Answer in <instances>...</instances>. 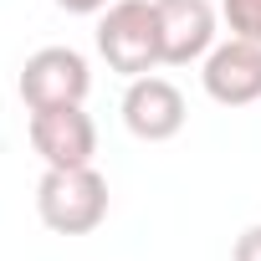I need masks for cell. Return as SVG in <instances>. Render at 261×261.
Returning <instances> with one entry per match:
<instances>
[{"label": "cell", "instance_id": "6da1fadb", "mask_svg": "<svg viewBox=\"0 0 261 261\" xmlns=\"http://www.w3.org/2000/svg\"><path fill=\"white\" fill-rule=\"evenodd\" d=\"M97 51L118 77H149L164 67V41H159V11L154 0H113L97 16Z\"/></svg>", "mask_w": 261, "mask_h": 261}, {"label": "cell", "instance_id": "52a82bcc", "mask_svg": "<svg viewBox=\"0 0 261 261\" xmlns=\"http://www.w3.org/2000/svg\"><path fill=\"white\" fill-rule=\"evenodd\" d=\"M190 108H185V92L169 82V77H134L123 92V128L144 144H169L179 128H185Z\"/></svg>", "mask_w": 261, "mask_h": 261}, {"label": "cell", "instance_id": "7a4b0ae2", "mask_svg": "<svg viewBox=\"0 0 261 261\" xmlns=\"http://www.w3.org/2000/svg\"><path fill=\"white\" fill-rule=\"evenodd\" d=\"M36 215L57 236H92L108 220V179L82 164V169H46L36 179Z\"/></svg>", "mask_w": 261, "mask_h": 261}, {"label": "cell", "instance_id": "5b68a950", "mask_svg": "<svg viewBox=\"0 0 261 261\" xmlns=\"http://www.w3.org/2000/svg\"><path fill=\"white\" fill-rule=\"evenodd\" d=\"M200 87L220 108H251V102H261V41H246V36L215 41L210 57L200 62Z\"/></svg>", "mask_w": 261, "mask_h": 261}, {"label": "cell", "instance_id": "3957f363", "mask_svg": "<svg viewBox=\"0 0 261 261\" xmlns=\"http://www.w3.org/2000/svg\"><path fill=\"white\" fill-rule=\"evenodd\" d=\"M31 149L41 154L46 169H82L97 159V123L82 102H62V108H31Z\"/></svg>", "mask_w": 261, "mask_h": 261}, {"label": "cell", "instance_id": "8992f818", "mask_svg": "<svg viewBox=\"0 0 261 261\" xmlns=\"http://www.w3.org/2000/svg\"><path fill=\"white\" fill-rule=\"evenodd\" d=\"M154 11H159L164 67L205 62L210 46L220 41V6H210V0H154Z\"/></svg>", "mask_w": 261, "mask_h": 261}, {"label": "cell", "instance_id": "ba28073f", "mask_svg": "<svg viewBox=\"0 0 261 261\" xmlns=\"http://www.w3.org/2000/svg\"><path fill=\"white\" fill-rule=\"evenodd\" d=\"M220 21L230 26V36L261 41V0H220Z\"/></svg>", "mask_w": 261, "mask_h": 261}, {"label": "cell", "instance_id": "9c48e42d", "mask_svg": "<svg viewBox=\"0 0 261 261\" xmlns=\"http://www.w3.org/2000/svg\"><path fill=\"white\" fill-rule=\"evenodd\" d=\"M230 261H261V225H246L230 246Z\"/></svg>", "mask_w": 261, "mask_h": 261}, {"label": "cell", "instance_id": "30bf717a", "mask_svg": "<svg viewBox=\"0 0 261 261\" xmlns=\"http://www.w3.org/2000/svg\"><path fill=\"white\" fill-rule=\"evenodd\" d=\"M57 6H62L67 16H102L113 0H57Z\"/></svg>", "mask_w": 261, "mask_h": 261}, {"label": "cell", "instance_id": "277c9868", "mask_svg": "<svg viewBox=\"0 0 261 261\" xmlns=\"http://www.w3.org/2000/svg\"><path fill=\"white\" fill-rule=\"evenodd\" d=\"M26 108H62V102H87L92 92V67L77 46H41L26 57L21 82H16Z\"/></svg>", "mask_w": 261, "mask_h": 261}]
</instances>
